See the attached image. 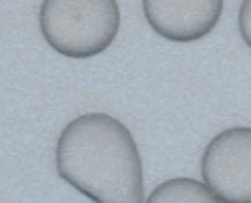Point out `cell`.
Returning a JSON list of instances; mask_svg holds the SVG:
<instances>
[{"mask_svg": "<svg viewBox=\"0 0 251 203\" xmlns=\"http://www.w3.org/2000/svg\"><path fill=\"white\" fill-rule=\"evenodd\" d=\"M225 0H143L149 26L173 43H193L211 32Z\"/></svg>", "mask_w": 251, "mask_h": 203, "instance_id": "277c9868", "label": "cell"}, {"mask_svg": "<svg viewBox=\"0 0 251 203\" xmlns=\"http://www.w3.org/2000/svg\"><path fill=\"white\" fill-rule=\"evenodd\" d=\"M56 171L91 201H147L135 139L127 125L107 113L80 115L62 129L56 141Z\"/></svg>", "mask_w": 251, "mask_h": 203, "instance_id": "6da1fadb", "label": "cell"}, {"mask_svg": "<svg viewBox=\"0 0 251 203\" xmlns=\"http://www.w3.org/2000/svg\"><path fill=\"white\" fill-rule=\"evenodd\" d=\"M38 25L52 51L69 58L104 52L119 34L117 0H43Z\"/></svg>", "mask_w": 251, "mask_h": 203, "instance_id": "7a4b0ae2", "label": "cell"}, {"mask_svg": "<svg viewBox=\"0 0 251 203\" xmlns=\"http://www.w3.org/2000/svg\"><path fill=\"white\" fill-rule=\"evenodd\" d=\"M237 26L243 43L251 49V0H241V6L237 12Z\"/></svg>", "mask_w": 251, "mask_h": 203, "instance_id": "8992f818", "label": "cell"}, {"mask_svg": "<svg viewBox=\"0 0 251 203\" xmlns=\"http://www.w3.org/2000/svg\"><path fill=\"white\" fill-rule=\"evenodd\" d=\"M149 203H209L219 201L217 195L207 187V183L191 177H177L161 183L149 197Z\"/></svg>", "mask_w": 251, "mask_h": 203, "instance_id": "5b68a950", "label": "cell"}, {"mask_svg": "<svg viewBox=\"0 0 251 203\" xmlns=\"http://www.w3.org/2000/svg\"><path fill=\"white\" fill-rule=\"evenodd\" d=\"M201 175L219 201L251 203V127L225 129L209 141Z\"/></svg>", "mask_w": 251, "mask_h": 203, "instance_id": "3957f363", "label": "cell"}]
</instances>
